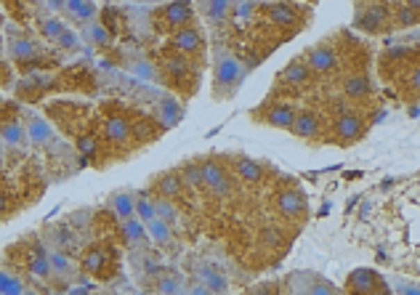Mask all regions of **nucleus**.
I'll list each match as a JSON object with an SVG mask.
<instances>
[{
	"instance_id": "obj_35",
	"label": "nucleus",
	"mask_w": 420,
	"mask_h": 295,
	"mask_svg": "<svg viewBox=\"0 0 420 295\" xmlns=\"http://www.w3.org/2000/svg\"><path fill=\"white\" fill-rule=\"evenodd\" d=\"M186 295H216V293L210 290L208 285H202L200 280H189V285H186Z\"/></svg>"
},
{
	"instance_id": "obj_34",
	"label": "nucleus",
	"mask_w": 420,
	"mask_h": 295,
	"mask_svg": "<svg viewBox=\"0 0 420 295\" xmlns=\"http://www.w3.org/2000/svg\"><path fill=\"white\" fill-rule=\"evenodd\" d=\"M54 43L59 45V48H64V51H77V43H80V40H77V35L72 30H64Z\"/></svg>"
},
{
	"instance_id": "obj_44",
	"label": "nucleus",
	"mask_w": 420,
	"mask_h": 295,
	"mask_svg": "<svg viewBox=\"0 0 420 295\" xmlns=\"http://www.w3.org/2000/svg\"><path fill=\"white\" fill-rule=\"evenodd\" d=\"M0 157H3V138H0Z\"/></svg>"
},
{
	"instance_id": "obj_30",
	"label": "nucleus",
	"mask_w": 420,
	"mask_h": 295,
	"mask_svg": "<svg viewBox=\"0 0 420 295\" xmlns=\"http://www.w3.org/2000/svg\"><path fill=\"white\" fill-rule=\"evenodd\" d=\"M67 30L61 19H54V16H45V19H38V32L43 35L45 40H56L61 32Z\"/></svg>"
},
{
	"instance_id": "obj_20",
	"label": "nucleus",
	"mask_w": 420,
	"mask_h": 295,
	"mask_svg": "<svg viewBox=\"0 0 420 295\" xmlns=\"http://www.w3.org/2000/svg\"><path fill=\"white\" fill-rule=\"evenodd\" d=\"M232 173L242 181H248V184H258L264 178V165L250 160V157H234V170Z\"/></svg>"
},
{
	"instance_id": "obj_17",
	"label": "nucleus",
	"mask_w": 420,
	"mask_h": 295,
	"mask_svg": "<svg viewBox=\"0 0 420 295\" xmlns=\"http://www.w3.org/2000/svg\"><path fill=\"white\" fill-rule=\"evenodd\" d=\"M312 77H314V72L309 70V64L303 59H293L285 70L280 72V80H282L285 86H306Z\"/></svg>"
},
{
	"instance_id": "obj_16",
	"label": "nucleus",
	"mask_w": 420,
	"mask_h": 295,
	"mask_svg": "<svg viewBox=\"0 0 420 295\" xmlns=\"http://www.w3.org/2000/svg\"><path fill=\"white\" fill-rule=\"evenodd\" d=\"M64 14L70 16L72 22H77V24H88V22H96L99 8H96L93 0H67Z\"/></svg>"
},
{
	"instance_id": "obj_33",
	"label": "nucleus",
	"mask_w": 420,
	"mask_h": 295,
	"mask_svg": "<svg viewBox=\"0 0 420 295\" xmlns=\"http://www.w3.org/2000/svg\"><path fill=\"white\" fill-rule=\"evenodd\" d=\"M179 176H181V181H186L189 186H195V189H202V170H200V163L184 165V170H181Z\"/></svg>"
},
{
	"instance_id": "obj_19",
	"label": "nucleus",
	"mask_w": 420,
	"mask_h": 295,
	"mask_svg": "<svg viewBox=\"0 0 420 295\" xmlns=\"http://www.w3.org/2000/svg\"><path fill=\"white\" fill-rule=\"evenodd\" d=\"M195 277L202 282V285H208L213 293H226V277L216 269V266L200 264L195 269Z\"/></svg>"
},
{
	"instance_id": "obj_18",
	"label": "nucleus",
	"mask_w": 420,
	"mask_h": 295,
	"mask_svg": "<svg viewBox=\"0 0 420 295\" xmlns=\"http://www.w3.org/2000/svg\"><path fill=\"white\" fill-rule=\"evenodd\" d=\"M109 213L112 216H118L120 221H128V218H134L136 216V197L131 192H115L109 194Z\"/></svg>"
},
{
	"instance_id": "obj_3",
	"label": "nucleus",
	"mask_w": 420,
	"mask_h": 295,
	"mask_svg": "<svg viewBox=\"0 0 420 295\" xmlns=\"http://www.w3.org/2000/svg\"><path fill=\"white\" fill-rule=\"evenodd\" d=\"M109 261H115V255L106 245H90L88 250L80 255V271H86L90 277H99V280H109V271H106Z\"/></svg>"
},
{
	"instance_id": "obj_22",
	"label": "nucleus",
	"mask_w": 420,
	"mask_h": 295,
	"mask_svg": "<svg viewBox=\"0 0 420 295\" xmlns=\"http://www.w3.org/2000/svg\"><path fill=\"white\" fill-rule=\"evenodd\" d=\"M24 290H27L24 280L16 271H8L0 266V295H24Z\"/></svg>"
},
{
	"instance_id": "obj_10",
	"label": "nucleus",
	"mask_w": 420,
	"mask_h": 295,
	"mask_svg": "<svg viewBox=\"0 0 420 295\" xmlns=\"http://www.w3.org/2000/svg\"><path fill=\"white\" fill-rule=\"evenodd\" d=\"M364 128H367V122H364L360 115L344 112L341 118L335 120V141H341V144H354L357 138L364 136Z\"/></svg>"
},
{
	"instance_id": "obj_6",
	"label": "nucleus",
	"mask_w": 420,
	"mask_h": 295,
	"mask_svg": "<svg viewBox=\"0 0 420 295\" xmlns=\"http://www.w3.org/2000/svg\"><path fill=\"white\" fill-rule=\"evenodd\" d=\"M303 61L309 64V70L314 74H330L338 70V54L332 45H314L303 54Z\"/></svg>"
},
{
	"instance_id": "obj_11",
	"label": "nucleus",
	"mask_w": 420,
	"mask_h": 295,
	"mask_svg": "<svg viewBox=\"0 0 420 295\" xmlns=\"http://www.w3.org/2000/svg\"><path fill=\"white\" fill-rule=\"evenodd\" d=\"M234 6H237V0H197V11L200 16L213 24V27H218V24H224L229 14L234 11Z\"/></svg>"
},
{
	"instance_id": "obj_5",
	"label": "nucleus",
	"mask_w": 420,
	"mask_h": 295,
	"mask_svg": "<svg viewBox=\"0 0 420 295\" xmlns=\"http://www.w3.org/2000/svg\"><path fill=\"white\" fill-rule=\"evenodd\" d=\"M104 138L109 144H115V147H120L125 144L128 138H131V133H134V122L125 118V112H118V109H106V118H104Z\"/></svg>"
},
{
	"instance_id": "obj_9",
	"label": "nucleus",
	"mask_w": 420,
	"mask_h": 295,
	"mask_svg": "<svg viewBox=\"0 0 420 295\" xmlns=\"http://www.w3.org/2000/svg\"><path fill=\"white\" fill-rule=\"evenodd\" d=\"M383 285V277L375 274L373 269H357V271H351L348 274V280H346V290L351 295H373Z\"/></svg>"
},
{
	"instance_id": "obj_27",
	"label": "nucleus",
	"mask_w": 420,
	"mask_h": 295,
	"mask_svg": "<svg viewBox=\"0 0 420 295\" xmlns=\"http://www.w3.org/2000/svg\"><path fill=\"white\" fill-rule=\"evenodd\" d=\"M154 192L160 197H176V194L184 192V181H181L179 173H163L157 178V189Z\"/></svg>"
},
{
	"instance_id": "obj_8",
	"label": "nucleus",
	"mask_w": 420,
	"mask_h": 295,
	"mask_svg": "<svg viewBox=\"0 0 420 295\" xmlns=\"http://www.w3.org/2000/svg\"><path fill=\"white\" fill-rule=\"evenodd\" d=\"M170 45H173V51H179L184 56H195V54L205 51V40H202V35H200V30H197L195 24L173 32L170 35Z\"/></svg>"
},
{
	"instance_id": "obj_1",
	"label": "nucleus",
	"mask_w": 420,
	"mask_h": 295,
	"mask_svg": "<svg viewBox=\"0 0 420 295\" xmlns=\"http://www.w3.org/2000/svg\"><path fill=\"white\" fill-rule=\"evenodd\" d=\"M242 77H245L242 61L237 56H232V54L218 51L216 54V64H213V93H216V99L218 102L229 99L242 83Z\"/></svg>"
},
{
	"instance_id": "obj_13",
	"label": "nucleus",
	"mask_w": 420,
	"mask_h": 295,
	"mask_svg": "<svg viewBox=\"0 0 420 295\" xmlns=\"http://www.w3.org/2000/svg\"><path fill=\"white\" fill-rule=\"evenodd\" d=\"M27 271L35 280H54V269H51V258L43 245H32L27 250Z\"/></svg>"
},
{
	"instance_id": "obj_32",
	"label": "nucleus",
	"mask_w": 420,
	"mask_h": 295,
	"mask_svg": "<svg viewBox=\"0 0 420 295\" xmlns=\"http://www.w3.org/2000/svg\"><path fill=\"white\" fill-rule=\"evenodd\" d=\"M418 22H420V14L412 11V8H407V6H399V8L394 11V24H396V27H412V24H418Z\"/></svg>"
},
{
	"instance_id": "obj_14",
	"label": "nucleus",
	"mask_w": 420,
	"mask_h": 295,
	"mask_svg": "<svg viewBox=\"0 0 420 295\" xmlns=\"http://www.w3.org/2000/svg\"><path fill=\"white\" fill-rule=\"evenodd\" d=\"M298 115V106L293 102H280L274 104V106H266V115H264V122L266 125H274V128H287L290 131V125H293V120Z\"/></svg>"
},
{
	"instance_id": "obj_4",
	"label": "nucleus",
	"mask_w": 420,
	"mask_h": 295,
	"mask_svg": "<svg viewBox=\"0 0 420 295\" xmlns=\"http://www.w3.org/2000/svg\"><path fill=\"white\" fill-rule=\"evenodd\" d=\"M0 138H3V144H11V147L27 144V131L19 120V109L11 104L6 109H0Z\"/></svg>"
},
{
	"instance_id": "obj_21",
	"label": "nucleus",
	"mask_w": 420,
	"mask_h": 295,
	"mask_svg": "<svg viewBox=\"0 0 420 295\" xmlns=\"http://www.w3.org/2000/svg\"><path fill=\"white\" fill-rule=\"evenodd\" d=\"M344 93L348 99H354V102H360V99H367L370 93H373V86H370V80L364 77V74L354 72L348 74L344 80Z\"/></svg>"
},
{
	"instance_id": "obj_25",
	"label": "nucleus",
	"mask_w": 420,
	"mask_h": 295,
	"mask_svg": "<svg viewBox=\"0 0 420 295\" xmlns=\"http://www.w3.org/2000/svg\"><path fill=\"white\" fill-rule=\"evenodd\" d=\"M122 242L125 245H138L144 237H147V223L138 221V218H128V221H122Z\"/></svg>"
},
{
	"instance_id": "obj_43",
	"label": "nucleus",
	"mask_w": 420,
	"mask_h": 295,
	"mask_svg": "<svg viewBox=\"0 0 420 295\" xmlns=\"http://www.w3.org/2000/svg\"><path fill=\"white\" fill-rule=\"evenodd\" d=\"M24 295H38L35 290H24Z\"/></svg>"
},
{
	"instance_id": "obj_31",
	"label": "nucleus",
	"mask_w": 420,
	"mask_h": 295,
	"mask_svg": "<svg viewBox=\"0 0 420 295\" xmlns=\"http://www.w3.org/2000/svg\"><path fill=\"white\" fill-rule=\"evenodd\" d=\"M136 218L144 223H152L157 218V210H154V200L150 197H136Z\"/></svg>"
},
{
	"instance_id": "obj_36",
	"label": "nucleus",
	"mask_w": 420,
	"mask_h": 295,
	"mask_svg": "<svg viewBox=\"0 0 420 295\" xmlns=\"http://www.w3.org/2000/svg\"><path fill=\"white\" fill-rule=\"evenodd\" d=\"M245 295H277V285L274 282H261V285L250 287Z\"/></svg>"
},
{
	"instance_id": "obj_42",
	"label": "nucleus",
	"mask_w": 420,
	"mask_h": 295,
	"mask_svg": "<svg viewBox=\"0 0 420 295\" xmlns=\"http://www.w3.org/2000/svg\"><path fill=\"white\" fill-rule=\"evenodd\" d=\"M48 6H51V8H56V11H64L67 0H48Z\"/></svg>"
},
{
	"instance_id": "obj_28",
	"label": "nucleus",
	"mask_w": 420,
	"mask_h": 295,
	"mask_svg": "<svg viewBox=\"0 0 420 295\" xmlns=\"http://www.w3.org/2000/svg\"><path fill=\"white\" fill-rule=\"evenodd\" d=\"M154 293L157 295H186V285L179 280V277H157V285H154Z\"/></svg>"
},
{
	"instance_id": "obj_2",
	"label": "nucleus",
	"mask_w": 420,
	"mask_h": 295,
	"mask_svg": "<svg viewBox=\"0 0 420 295\" xmlns=\"http://www.w3.org/2000/svg\"><path fill=\"white\" fill-rule=\"evenodd\" d=\"M154 24L160 32H168L173 35L181 27H189L192 24V6L189 0H170L165 6H160L154 11Z\"/></svg>"
},
{
	"instance_id": "obj_39",
	"label": "nucleus",
	"mask_w": 420,
	"mask_h": 295,
	"mask_svg": "<svg viewBox=\"0 0 420 295\" xmlns=\"http://www.w3.org/2000/svg\"><path fill=\"white\" fill-rule=\"evenodd\" d=\"M11 80V72H8V67L6 64H0V86H6Z\"/></svg>"
},
{
	"instance_id": "obj_40",
	"label": "nucleus",
	"mask_w": 420,
	"mask_h": 295,
	"mask_svg": "<svg viewBox=\"0 0 420 295\" xmlns=\"http://www.w3.org/2000/svg\"><path fill=\"white\" fill-rule=\"evenodd\" d=\"M314 295H335V293H332L330 285H319V287H314Z\"/></svg>"
},
{
	"instance_id": "obj_15",
	"label": "nucleus",
	"mask_w": 420,
	"mask_h": 295,
	"mask_svg": "<svg viewBox=\"0 0 420 295\" xmlns=\"http://www.w3.org/2000/svg\"><path fill=\"white\" fill-rule=\"evenodd\" d=\"M290 131L296 133L298 138H314L316 131H319V115H316L314 109H298V115L293 120V125H290Z\"/></svg>"
},
{
	"instance_id": "obj_24",
	"label": "nucleus",
	"mask_w": 420,
	"mask_h": 295,
	"mask_svg": "<svg viewBox=\"0 0 420 295\" xmlns=\"http://www.w3.org/2000/svg\"><path fill=\"white\" fill-rule=\"evenodd\" d=\"M48 258H51V269H54V277H72L77 271V264L75 261H70V255L64 250H51L48 253Z\"/></svg>"
},
{
	"instance_id": "obj_37",
	"label": "nucleus",
	"mask_w": 420,
	"mask_h": 295,
	"mask_svg": "<svg viewBox=\"0 0 420 295\" xmlns=\"http://www.w3.org/2000/svg\"><path fill=\"white\" fill-rule=\"evenodd\" d=\"M394 290H396V295H420V287L412 282H396Z\"/></svg>"
},
{
	"instance_id": "obj_29",
	"label": "nucleus",
	"mask_w": 420,
	"mask_h": 295,
	"mask_svg": "<svg viewBox=\"0 0 420 295\" xmlns=\"http://www.w3.org/2000/svg\"><path fill=\"white\" fill-rule=\"evenodd\" d=\"M154 210H157V218L170 223V226L179 221V207L173 205L168 197H160V194H157V197H154Z\"/></svg>"
},
{
	"instance_id": "obj_7",
	"label": "nucleus",
	"mask_w": 420,
	"mask_h": 295,
	"mask_svg": "<svg viewBox=\"0 0 420 295\" xmlns=\"http://www.w3.org/2000/svg\"><path fill=\"white\" fill-rule=\"evenodd\" d=\"M264 14L269 16L274 27H296L298 30L300 16H309V11H303L300 6H293V3H269V6H264Z\"/></svg>"
},
{
	"instance_id": "obj_38",
	"label": "nucleus",
	"mask_w": 420,
	"mask_h": 295,
	"mask_svg": "<svg viewBox=\"0 0 420 295\" xmlns=\"http://www.w3.org/2000/svg\"><path fill=\"white\" fill-rule=\"evenodd\" d=\"M8 213H11V207H8V194L0 189V218L8 216Z\"/></svg>"
},
{
	"instance_id": "obj_26",
	"label": "nucleus",
	"mask_w": 420,
	"mask_h": 295,
	"mask_svg": "<svg viewBox=\"0 0 420 295\" xmlns=\"http://www.w3.org/2000/svg\"><path fill=\"white\" fill-rule=\"evenodd\" d=\"M83 38H86L90 45L112 43V32L106 30L102 22H88V24H83Z\"/></svg>"
},
{
	"instance_id": "obj_12",
	"label": "nucleus",
	"mask_w": 420,
	"mask_h": 295,
	"mask_svg": "<svg viewBox=\"0 0 420 295\" xmlns=\"http://www.w3.org/2000/svg\"><path fill=\"white\" fill-rule=\"evenodd\" d=\"M277 210L280 216L285 218H296V216H303L309 205H306V194L300 192L298 186H290V189H282L277 194Z\"/></svg>"
},
{
	"instance_id": "obj_23",
	"label": "nucleus",
	"mask_w": 420,
	"mask_h": 295,
	"mask_svg": "<svg viewBox=\"0 0 420 295\" xmlns=\"http://www.w3.org/2000/svg\"><path fill=\"white\" fill-rule=\"evenodd\" d=\"M147 232H150V239L154 245H160V248L173 245V226H170V223L154 218L152 223H147Z\"/></svg>"
},
{
	"instance_id": "obj_41",
	"label": "nucleus",
	"mask_w": 420,
	"mask_h": 295,
	"mask_svg": "<svg viewBox=\"0 0 420 295\" xmlns=\"http://www.w3.org/2000/svg\"><path fill=\"white\" fill-rule=\"evenodd\" d=\"M402 6H407V8H412V11L420 14V0H402Z\"/></svg>"
}]
</instances>
